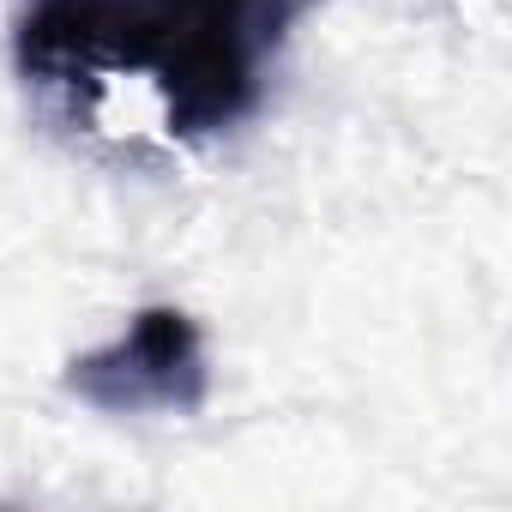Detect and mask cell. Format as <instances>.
I'll return each instance as SVG.
<instances>
[{
	"label": "cell",
	"instance_id": "7a4b0ae2",
	"mask_svg": "<svg viewBox=\"0 0 512 512\" xmlns=\"http://www.w3.org/2000/svg\"><path fill=\"white\" fill-rule=\"evenodd\" d=\"M61 386L103 416H193L211 398L205 332L187 308L151 302L97 350H79Z\"/></svg>",
	"mask_w": 512,
	"mask_h": 512
},
{
	"label": "cell",
	"instance_id": "6da1fadb",
	"mask_svg": "<svg viewBox=\"0 0 512 512\" xmlns=\"http://www.w3.org/2000/svg\"><path fill=\"white\" fill-rule=\"evenodd\" d=\"M314 0H19L13 67L73 133L211 145L266 109Z\"/></svg>",
	"mask_w": 512,
	"mask_h": 512
}]
</instances>
